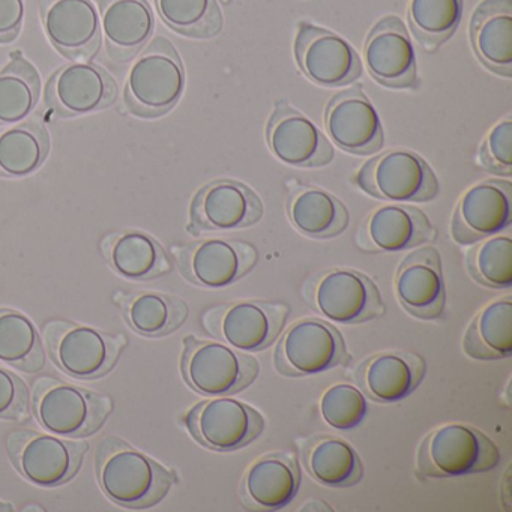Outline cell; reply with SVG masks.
I'll list each match as a JSON object with an SVG mask.
<instances>
[{
  "label": "cell",
  "instance_id": "f1b7e54d",
  "mask_svg": "<svg viewBox=\"0 0 512 512\" xmlns=\"http://www.w3.org/2000/svg\"><path fill=\"white\" fill-rule=\"evenodd\" d=\"M101 250L110 268L125 280L151 281L173 269L163 245L140 230H122L106 236Z\"/></svg>",
  "mask_w": 512,
  "mask_h": 512
},
{
  "label": "cell",
  "instance_id": "ba28073f",
  "mask_svg": "<svg viewBox=\"0 0 512 512\" xmlns=\"http://www.w3.org/2000/svg\"><path fill=\"white\" fill-rule=\"evenodd\" d=\"M44 338L59 370L79 380L100 379L109 374L127 347L124 335L70 320L47 323Z\"/></svg>",
  "mask_w": 512,
  "mask_h": 512
},
{
  "label": "cell",
  "instance_id": "8d00e7d4",
  "mask_svg": "<svg viewBox=\"0 0 512 512\" xmlns=\"http://www.w3.org/2000/svg\"><path fill=\"white\" fill-rule=\"evenodd\" d=\"M161 20L182 37L212 40L223 32L224 16L217 0H155Z\"/></svg>",
  "mask_w": 512,
  "mask_h": 512
},
{
  "label": "cell",
  "instance_id": "f546056e",
  "mask_svg": "<svg viewBox=\"0 0 512 512\" xmlns=\"http://www.w3.org/2000/svg\"><path fill=\"white\" fill-rule=\"evenodd\" d=\"M301 458L308 475L329 488H349L364 478V463L347 440L329 434L305 439Z\"/></svg>",
  "mask_w": 512,
  "mask_h": 512
},
{
  "label": "cell",
  "instance_id": "f35d334b",
  "mask_svg": "<svg viewBox=\"0 0 512 512\" xmlns=\"http://www.w3.org/2000/svg\"><path fill=\"white\" fill-rule=\"evenodd\" d=\"M320 415L329 427L346 431L359 427L368 415V400L358 386L335 383L320 398Z\"/></svg>",
  "mask_w": 512,
  "mask_h": 512
},
{
  "label": "cell",
  "instance_id": "60d3db41",
  "mask_svg": "<svg viewBox=\"0 0 512 512\" xmlns=\"http://www.w3.org/2000/svg\"><path fill=\"white\" fill-rule=\"evenodd\" d=\"M31 416V395L22 377L0 367V419L23 422Z\"/></svg>",
  "mask_w": 512,
  "mask_h": 512
},
{
  "label": "cell",
  "instance_id": "4fadbf2b",
  "mask_svg": "<svg viewBox=\"0 0 512 512\" xmlns=\"http://www.w3.org/2000/svg\"><path fill=\"white\" fill-rule=\"evenodd\" d=\"M176 265L188 283L221 290L247 277L259 262L253 244L239 239L206 238L175 248Z\"/></svg>",
  "mask_w": 512,
  "mask_h": 512
},
{
  "label": "cell",
  "instance_id": "e575fe53",
  "mask_svg": "<svg viewBox=\"0 0 512 512\" xmlns=\"http://www.w3.org/2000/svg\"><path fill=\"white\" fill-rule=\"evenodd\" d=\"M41 95V77L37 68L23 58L22 52L11 55L0 70V125L26 121L37 109Z\"/></svg>",
  "mask_w": 512,
  "mask_h": 512
},
{
  "label": "cell",
  "instance_id": "b9f144b4",
  "mask_svg": "<svg viewBox=\"0 0 512 512\" xmlns=\"http://www.w3.org/2000/svg\"><path fill=\"white\" fill-rule=\"evenodd\" d=\"M25 16V0H0V44H10L17 40Z\"/></svg>",
  "mask_w": 512,
  "mask_h": 512
},
{
  "label": "cell",
  "instance_id": "2e32d148",
  "mask_svg": "<svg viewBox=\"0 0 512 512\" xmlns=\"http://www.w3.org/2000/svg\"><path fill=\"white\" fill-rule=\"evenodd\" d=\"M265 139L278 161L296 169H320L334 161L331 140L286 98L275 101Z\"/></svg>",
  "mask_w": 512,
  "mask_h": 512
},
{
  "label": "cell",
  "instance_id": "ac0fdd59",
  "mask_svg": "<svg viewBox=\"0 0 512 512\" xmlns=\"http://www.w3.org/2000/svg\"><path fill=\"white\" fill-rule=\"evenodd\" d=\"M325 128L332 145L347 154L368 157L385 145L382 119L361 83L328 101Z\"/></svg>",
  "mask_w": 512,
  "mask_h": 512
},
{
  "label": "cell",
  "instance_id": "9a60e30c",
  "mask_svg": "<svg viewBox=\"0 0 512 512\" xmlns=\"http://www.w3.org/2000/svg\"><path fill=\"white\" fill-rule=\"evenodd\" d=\"M299 71L320 88H344L362 76V61L340 35L310 22H299L293 44Z\"/></svg>",
  "mask_w": 512,
  "mask_h": 512
},
{
  "label": "cell",
  "instance_id": "4dcf8cb0",
  "mask_svg": "<svg viewBox=\"0 0 512 512\" xmlns=\"http://www.w3.org/2000/svg\"><path fill=\"white\" fill-rule=\"evenodd\" d=\"M463 352L473 361H500L512 355V296L494 299L467 326Z\"/></svg>",
  "mask_w": 512,
  "mask_h": 512
},
{
  "label": "cell",
  "instance_id": "836d02e7",
  "mask_svg": "<svg viewBox=\"0 0 512 512\" xmlns=\"http://www.w3.org/2000/svg\"><path fill=\"white\" fill-rule=\"evenodd\" d=\"M0 362L28 374L40 373L46 367L37 326L14 308H0Z\"/></svg>",
  "mask_w": 512,
  "mask_h": 512
},
{
  "label": "cell",
  "instance_id": "603a6c76",
  "mask_svg": "<svg viewBox=\"0 0 512 512\" xmlns=\"http://www.w3.org/2000/svg\"><path fill=\"white\" fill-rule=\"evenodd\" d=\"M394 289L398 304L410 316L421 320L442 317L446 286L440 251L433 245H422L407 254L398 265Z\"/></svg>",
  "mask_w": 512,
  "mask_h": 512
},
{
  "label": "cell",
  "instance_id": "484cf974",
  "mask_svg": "<svg viewBox=\"0 0 512 512\" xmlns=\"http://www.w3.org/2000/svg\"><path fill=\"white\" fill-rule=\"evenodd\" d=\"M98 5L107 56L115 64H127L151 41L154 11L148 0H98Z\"/></svg>",
  "mask_w": 512,
  "mask_h": 512
},
{
  "label": "cell",
  "instance_id": "ab89813d",
  "mask_svg": "<svg viewBox=\"0 0 512 512\" xmlns=\"http://www.w3.org/2000/svg\"><path fill=\"white\" fill-rule=\"evenodd\" d=\"M476 163L485 172L500 178L512 176V116L506 115L488 131L476 154Z\"/></svg>",
  "mask_w": 512,
  "mask_h": 512
},
{
  "label": "cell",
  "instance_id": "8fae6325",
  "mask_svg": "<svg viewBox=\"0 0 512 512\" xmlns=\"http://www.w3.org/2000/svg\"><path fill=\"white\" fill-rule=\"evenodd\" d=\"M7 451L17 472L43 488L67 484L79 473L89 443L35 430H14L7 439Z\"/></svg>",
  "mask_w": 512,
  "mask_h": 512
},
{
  "label": "cell",
  "instance_id": "3957f363",
  "mask_svg": "<svg viewBox=\"0 0 512 512\" xmlns=\"http://www.w3.org/2000/svg\"><path fill=\"white\" fill-rule=\"evenodd\" d=\"M185 85L187 76L178 50L166 37L154 38L128 73L125 106L137 118H161L178 106Z\"/></svg>",
  "mask_w": 512,
  "mask_h": 512
},
{
  "label": "cell",
  "instance_id": "cb8c5ba5",
  "mask_svg": "<svg viewBox=\"0 0 512 512\" xmlns=\"http://www.w3.org/2000/svg\"><path fill=\"white\" fill-rule=\"evenodd\" d=\"M302 475L290 452H268L254 460L239 484V500L247 511L272 512L287 508L298 496Z\"/></svg>",
  "mask_w": 512,
  "mask_h": 512
},
{
  "label": "cell",
  "instance_id": "d4e9b609",
  "mask_svg": "<svg viewBox=\"0 0 512 512\" xmlns=\"http://www.w3.org/2000/svg\"><path fill=\"white\" fill-rule=\"evenodd\" d=\"M427 362L407 350H383L365 358L355 370V380L365 397L376 403L406 400L424 380Z\"/></svg>",
  "mask_w": 512,
  "mask_h": 512
},
{
  "label": "cell",
  "instance_id": "7402d4cb",
  "mask_svg": "<svg viewBox=\"0 0 512 512\" xmlns=\"http://www.w3.org/2000/svg\"><path fill=\"white\" fill-rule=\"evenodd\" d=\"M41 20L50 44L71 61L100 53L101 19L92 0H41Z\"/></svg>",
  "mask_w": 512,
  "mask_h": 512
},
{
  "label": "cell",
  "instance_id": "52a82bcc",
  "mask_svg": "<svg viewBox=\"0 0 512 512\" xmlns=\"http://www.w3.org/2000/svg\"><path fill=\"white\" fill-rule=\"evenodd\" d=\"M362 193L391 203H427L440 194L430 164L406 148H392L362 164L352 176Z\"/></svg>",
  "mask_w": 512,
  "mask_h": 512
},
{
  "label": "cell",
  "instance_id": "30bf717a",
  "mask_svg": "<svg viewBox=\"0 0 512 512\" xmlns=\"http://www.w3.org/2000/svg\"><path fill=\"white\" fill-rule=\"evenodd\" d=\"M352 361L343 334L332 322L307 317L283 329L274 350V367L284 377L317 376Z\"/></svg>",
  "mask_w": 512,
  "mask_h": 512
},
{
  "label": "cell",
  "instance_id": "8992f818",
  "mask_svg": "<svg viewBox=\"0 0 512 512\" xmlns=\"http://www.w3.org/2000/svg\"><path fill=\"white\" fill-rule=\"evenodd\" d=\"M182 347V377L197 394L205 397L239 394L259 377V361L223 341L187 335Z\"/></svg>",
  "mask_w": 512,
  "mask_h": 512
},
{
  "label": "cell",
  "instance_id": "44dd1931",
  "mask_svg": "<svg viewBox=\"0 0 512 512\" xmlns=\"http://www.w3.org/2000/svg\"><path fill=\"white\" fill-rule=\"evenodd\" d=\"M437 229L425 212L406 203L379 206L365 217L355 236L364 253H400L433 244Z\"/></svg>",
  "mask_w": 512,
  "mask_h": 512
},
{
  "label": "cell",
  "instance_id": "1f68e13d",
  "mask_svg": "<svg viewBox=\"0 0 512 512\" xmlns=\"http://www.w3.org/2000/svg\"><path fill=\"white\" fill-rule=\"evenodd\" d=\"M124 317L130 328L148 338H161L181 329L190 316V307L178 296L142 292L122 299Z\"/></svg>",
  "mask_w": 512,
  "mask_h": 512
},
{
  "label": "cell",
  "instance_id": "d590c367",
  "mask_svg": "<svg viewBox=\"0 0 512 512\" xmlns=\"http://www.w3.org/2000/svg\"><path fill=\"white\" fill-rule=\"evenodd\" d=\"M463 8L464 0H410V32L425 52L436 53L457 32Z\"/></svg>",
  "mask_w": 512,
  "mask_h": 512
},
{
  "label": "cell",
  "instance_id": "d6986e66",
  "mask_svg": "<svg viewBox=\"0 0 512 512\" xmlns=\"http://www.w3.org/2000/svg\"><path fill=\"white\" fill-rule=\"evenodd\" d=\"M118 95L109 71L92 62L73 61L59 68L47 83L46 103L61 118H77L109 109Z\"/></svg>",
  "mask_w": 512,
  "mask_h": 512
},
{
  "label": "cell",
  "instance_id": "9c48e42d",
  "mask_svg": "<svg viewBox=\"0 0 512 512\" xmlns=\"http://www.w3.org/2000/svg\"><path fill=\"white\" fill-rule=\"evenodd\" d=\"M290 313L284 301L239 299L208 308L202 325L209 335L241 352H262L278 340Z\"/></svg>",
  "mask_w": 512,
  "mask_h": 512
},
{
  "label": "cell",
  "instance_id": "7bdbcfd3",
  "mask_svg": "<svg viewBox=\"0 0 512 512\" xmlns=\"http://www.w3.org/2000/svg\"><path fill=\"white\" fill-rule=\"evenodd\" d=\"M11 511H14V506L11 505V503L2 502V500H0V512H11Z\"/></svg>",
  "mask_w": 512,
  "mask_h": 512
},
{
  "label": "cell",
  "instance_id": "d6a6232c",
  "mask_svg": "<svg viewBox=\"0 0 512 512\" xmlns=\"http://www.w3.org/2000/svg\"><path fill=\"white\" fill-rule=\"evenodd\" d=\"M49 131L37 119L0 134V178L22 179L38 172L49 157Z\"/></svg>",
  "mask_w": 512,
  "mask_h": 512
},
{
  "label": "cell",
  "instance_id": "7a4b0ae2",
  "mask_svg": "<svg viewBox=\"0 0 512 512\" xmlns=\"http://www.w3.org/2000/svg\"><path fill=\"white\" fill-rule=\"evenodd\" d=\"M499 446L479 428L461 422L431 430L416 452L419 479L460 478L497 469Z\"/></svg>",
  "mask_w": 512,
  "mask_h": 512
},
{
  "label": "cell",
  "instance_id": "5b68a950",
  "mask_svg": "<svg viewBox=\"0 0 512 512\" xmlns=\"http://www.w3.org/2000/svg\"><path fill=\"white\" fill-rule=\"evenodd\" d=\"M302 298L311 310L338 325H361L386 314L377 284L352 268H329L311 275L302 286Z\"/></svg>",
  "mask_w": 512,
  "mask_h": 512
},
{
  "label": "cell",
  "instance_id": "ffe728a7",
  "mask_svg": "<svg viewBox=\"0 0 512 512\" xmlns=\"http://www.w3.org/2000/svg\"><path fill=\"white\" fill-rule=\"evenodd\" d=\"M512 223V184L491 178L467 188L451 218L455 244L473 245L508 229Z\"/></svg>",
  "mask_w": 512,
  "mask_h": 512
},
{
  "label": "cell",
  "instance_id": "e0dca14e",
  "mask_svg": "<svg viewBox=\"0 0 512 512\" xmlns=\"http://www.w3.org/2000/svg\"><path fill=\"white\" fill-rule=\"evenodd\" d=\"M364 58L371 79L383 88L394 91L421 88L415 49L400 17H383L371 28L364 44Z\"/></svg>",
  "mask_w": 512,
  "mask_h": 512
},
{
  "label": "cell",
  "instance_id": "74e56055",
  "mask_svg": "<svg viewBox=\"0 0 512 512\" xmlns=\"http://www.w3.org/2000/svg\"><path fill=\"white\" fill-rule=\"evenodd\" d=\"M470 278L487 289L512 286V239L509 235L490 236L473 244L466 254Z\"/></svg>",
  "mask_w": 512,
  "mask_h": 512
},
{
  "label": "cell",
  "instance_id": "6da1fadb",
  "mask_svg": "<svg viewBox=\"0 0 512 512\" xmlns=\"http://www.w3.org/2000/svg\"><path fill=\"white\" fill-rule=\"evenodd\" d=\"M95 475L112 502L130 509L158 505L178 482L172 469L116 436L98 443Z\"/></svg>",
  "mask_w": 512,
  "mask_h": 512
},
{
  "label": "cell",
  "instance_id": "5bb4252c",
  "mask_svg": "<svg viewBox=\"0 0 512 512\" xmlns=\"http://www.w3.org/2000/svg\"><path fill=\"white\" fill-rule=\"evenodd\" d=\"M263 215L265 205L253 188L236 179H215L194 194L187 232L200 236L250 229Z\"/></svg>",
  "mask_w": 512,
  "mask_h": 512
},
{
  "label": "cell",
  "instance_id": "277c9868",
  "mask_svg": "<svg viewBox=\"0 0 512 512\" xmlns=\"http://www.w3.org/2000/svg\"><path fill=\"white\" fill-rule=\"evenodd\" d=\"M32 410L47 433L85 439L103 428L113 412L112 398L58 377L41 376L32 389Z\"/></svg>",
  "mask_w": 512,
  "mask_h": 512
},
{
  "label": "cell",
  "instance_id": "4316f807",
  "mask_svg": "<svg viewBox=\"0 0 512 512\" xmlns=\"http://www.w3.org/2000/svg\"><path fill=\"white\" fill-rule=\"evenodd\" d=\"M469 40L485 70L511 79L512 0H482L470 19Z\"/></svg>",
  "mask_w": 512,
  "mask_h": 512
},
{
  "label": "cell",
  "instance_id": "83f0119b",
  "mask_svg": "<svg viewBox=\"0 0 512 512\" xmlns=\"http://www.w3.org/2000/svg\"><path fill=\"white\" fill-rule=\"evenodd\" d=\"M287 217L296 232L311 239H332L350 224L347 206L323 188L287 182Z\"/></svg>",
  "mask_w": 512,
  "mask_h": 512
},
{
  "label": "cell",
  "instance_id": "7c38bea8",
  "mask_svg": "<svg viewBox=\"0 0 512 512\" xmlns=\"http://www.w3.org/2000/svg\"><path fill=\"white\" fill-rule=\"evenodd\" d=\"M182 424L199 445L215 452L239 451L259 439L265 430L262 413L232 395L194 404Z\"/></svg>",
  "mask_w": 512,
  "mask_h": 512
},
{
  "label": "cell",
  "instance_id": "ee69618b",
  "mask_svg": "<svg viewBox=\"0 0 512 512\" xmlns=\"http://www.w3.org/2000/svg\"><path fill=\"white\" fill-rule=\"evenodd\" d=\"M223 2H224V4L229 5V4H232L233 0H223Z\"/></svg>",
  "mask_w": 512,
  "mask_h": 512
}]
</instances>
